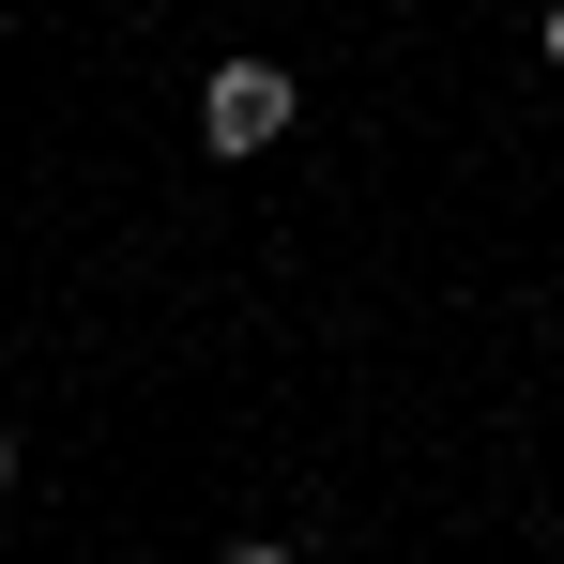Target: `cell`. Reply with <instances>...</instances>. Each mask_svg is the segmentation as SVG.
<instances>
[{
	"label": "cell",
	"instance_id": "1",
	"mask_svg": "<svg viewBox=\"0 0 564 564\" xmlns=\"http://www.w3.org/2000/svg\"><path fill=\"white\" fill-rule=\"evenodd\" d=\"M290 62H260V46H245V62H214V77H198V153H229V169H245V153H275L290 138Z\"/></svg>",
	"mask_w": 564,
	"mask_h": 564
},
{
	"label": "cell",
	"instance_id": "2",
	"mask_svg": "<svg viewBox=\"0 0 564 564\" xmlns=\"http://www.w3.org/2000/svg\"><path fill=\"white\" fill-rule=\"evenodd\" d=\"M214 564H290V550H275V534H229V550H214Z\"/></svg>",
	"mask_w": 564,
	"mask_h": 564
},
{
	"label": "cell",
	"instance_id": "3",
	"mask_svg": "<svg viewBox=\"0 0 564 564\" xmlns=\"http://www.w3.org/2000/svg\"><path fill=\"white\" fill-rule=\"evenodd\" d=\"M0 488H15V427H0Z\"/></svg>",
	"mask_w": 564,
	"mask_h": 564
},
{
	"label": "cell",
	"instance_id": "4",
	"mask_svg": "<svg viewBox=\"0 0 564 564\" xmlns=\"http://www.w3.org/2000/svg\"><path fill=\"white\" fill-rule=\"evenodd\" d=\"M550 62H564V0H550Z\"/></svg>",
	"mask_w": 564,
	"mask_h": 564
}]
</instances>
